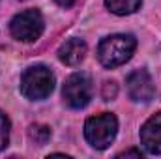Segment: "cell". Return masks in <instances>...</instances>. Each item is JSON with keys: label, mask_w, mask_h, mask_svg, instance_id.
<instances>
[{"label": "cell", "mask_w": 161, "mask_h": 159, "mask_svg": "<svg viewBox=\"0 0 161 159\" xmlns=\"http://www.w3.org/2000/svg\"><path fill=\"white\" fill-rule=\"evenodd\" d=\"M86 43L79 38H71V40L64 41L58 49V58L66 64V66H77L82 62V58L86 56Z\"/></svg>", "instance_id": "8"}, {"label": "cell", "mask_w": 161, "mask_h": 159, "mask_svg": "<svg viewBox=\"0 0 161 159\" xmlns=\"http://www.w3.org/2000/svg\"><path fill=\"white\" fill-rule=\"evenodd\" d=\"M105 4L116 15H131L141 8L142 0H105Z\"/></svg>", "instance_id": "9"}, {"label": "cell", "mask_w": 161, "mask_h": 159, "mask_svg": "<svg viewBox=\"0 0 161 159\" xmlns=\"http://www.w3.org/2000/svg\"><path fill=\"white\" fill-rule=\"evenodd\" d=\"M127 156L141 157V152H139V150H127V152H122V154H118V157H127Z\"/></svg>", "instance_id": "13"}, {"label": "cell", "mask_w": 161, "mask_h": 159, "mask_svg": "<svg viewBox=\"0 0 161 159\" xmlns=\"http://www.w3.org/2000/svg\"><path fill=\"white\" fill-rule=\"evenodd\" d=\"M137 47V40L131 34H114L101 40L97 47V58L105 68H116L125 64Z\"/></svg>", "instance_id": "1"}, {"label": "cell", "mask_w": 161, "mask_h": 159, "mask_svg": "<svg viewBox=\"0 0 161 159\" xmlns=\"http://www.w3.org/2000/svg\"><path fill=\"white\" fill-rule=\"evenodd\" d=\"M116 131H118V120L111 112L92 116L84 123V137H86L88 144L94 146L96 150L109 148L116 137Z\"/></svg>", "instance_id": "3"}, {"label": "cell", "mask_w": 161, "mask_h": 159, "mask_svg": "<svg viewBox=\"0 0 161 159\" xmlns=\"http://www.w3.org/2000/svg\"><path fill=\"white\" fill-rule=\"evenodd\" d=\"M43 26V15L40 13V9H25L11 19L9 32L15 40L32 43L41 38Z\"/></svg>", "instance_id": "4"}, {"label": "cell", "mask_w": 161, "mask_h": 159, "mask_svg": "<svg viewBox=\"0 0 161 159\" xmlns=\"http://www.w3.org/2000/svg\"><path fill=\"white\" fill-rule=\"evenodd\" d=\"M54 90V75L47 66H32L21 77V94L30 101H40Z\"/></svg>", "instance_id": "2"}, {"label": "cell", "mask_w": 161, "mask_h": 159, "mask_svg": "<svg viewBox=\"0 0 161 159\" xmlns=\"http://www.w3.org/2000/svg\"><path fill=\"white\" fill-rule=\"evenodd\" d=\"M92 94H94L92 80H90V77L86 73H73V75H69L66 79V82H64V88H62L64 101L71 109L86 107L90 103V99H92Z\"/></svg>", "instance_id": "5"}, {"label": "cell", "mask_w": 161, "mask_h": 159, "mask_svg": "<svg viewBox=\"0 0 161 159\" xmlns=\"http://www.w3.org/2000/svg\"><path fill=\"white\" fill-rule=\"evenodd\" d=\"M28 135H30V139L36 142V144H45L49 139H51V129L47 127V125H32L30 127V131H28Z\"/></svg>", "instance_id": "10"}, {"label": "cell", "mask_w": 161, "mask_h": 159, "mask_svg": "<svg viewBox=\"0 0 161 159\" xmlns=\"http://www.w3.org/2000/svg\"><path fill=\"white\" fill-rule=\"evenodd\" d=\"M9 142V118L0 111V150H4Z\"/></svg>", "instance_id": "11"}, {"label": "cell", "mask_w": 161, "mask_h": 159, "mask_svg": "<svg viewBox=\"0 0 161 159\" xmlns=\"http://www.w3.org/2000/svg\"><path fill=\"white\" fill-rule=\"evenodd\" d=\"M127 92L133 101H150L156 94L154 80L146 69H137L127 77Z\"/></svg>", "instance_id": "6"}, {"label": "cell", "mask_w": 161, "mask_h": 159, "mask_svg": "<svg viewBox=\"0 0 161 159\" xmlns=\"http://www.w3.org/2000/svg\"><path fill=\"white\" fill-rule=\"evenodd\" d=\"M56 2H58V4H60L62 8H69V6H71V4H73L75 0H56Z\"/></svg>", "instance_id": "14"}, {"label": "cell", "mask_w": 161, "mask_h": 159, "mask_svg": "<svg viewBox=\"0 0 161 159\" xmlns=\"http://www.w3.org/2000/svg\"><path fill=\"white\" fill-rule=\"evenodd\" d=\"M114 96H116V84L114 82H105V86H103V97L107 101H111Z\"/></svg>", "instance_id": "12"}, {"label": "cell", "mask_w": 161, "mask_h": 159, "mask_svg": "<svg viewBox=\"0 0 161 159\" xmlns=\"http://www.w3.org/2000/svg\"><path fill=\"white\" fill-rule=\"evenodd\" d=\"M141 144L152 156L161 154V112L152 114L141 127Z\"/></svg>", "instance_id": "7"}]
</instances>
